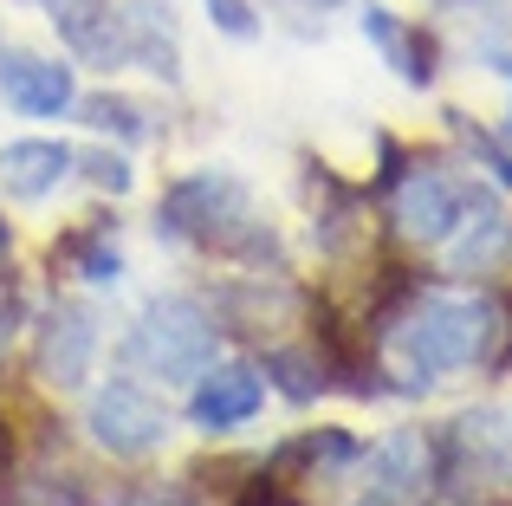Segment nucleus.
Listing matches in <instances>:
<instances>
[{
	"instance_id": "8",
	"label": "nucleus",
	"mask_w": 512,
	"mask_h": 506,
	"mask_svg": "<svg viewBox=\"0 0 512 506\" xmlns=\"http://www.w3.org/2000/svg\"><path fill=\"white\" fill-rule=\"evenodd\" d=\"M370 494L376 500H396V506H415L428 494V474H435V461H428V442L415 429H402V435H389V442H376L370 448Z\"/></svg>"
},
{
	"instance_id": "19",
	"label": "nucleus",
	"mask_w": 512,
	"mask_h": 506,
	"mask_svg": "<svg viewBox=\"0 0 512 506\" xmlns=\"http://www.w3.org/2000/svg\"><path fill=\"white\" fill-rule=\"evenodd\" d=\"M370 506H396V500H370Z\"/></svg>"
},
{
	"instance_id": "20",
	"label": "nucleus",
	"mask_w": 512,
	"mask_h": 506,
	"mask_svg": "<svg viewBox=\"0 0 512 506\" xmlns=\"http://www.w3.org/2000/svg\"><path fill=\"white\" fill-rule=\"evenodd\" d=\"M506 78H512V59H506Z\"/></svg>"
},
{
	"instance_id": "5",
	"label": "nucleus",
	"mask_w": 512,
	"mask_h": 506,
	"mask_svg": "<svg viewBox=\"0 0 512 506\" xmlns=\"http://www.w3.org/2000/svg\"><path fill=\"white\" fill-rule=\"evenodd\" d=\"M266 403V383L253 377L247 364H208L195 377V396H188V416H195V429L208 435H227L240 429V422H253Z\"/></svg>"
},
{
	"instance_id": "10",
	"label": "nucleus",
	"mask_w": 512,
	"mask_h": 506,
	"mask_svg": "<svg viewBox=\"0 0 512 506\" xmlns=\"http://www.w3.org/2000/svg\"><path fill=\"white\" fill-rule=\"evenodd\" d=\"M78 156L65 150V143H46V137H20L0 150V189L13 195V202H39V195H52L65 182V169H72Z\"/></svg>"
},
{
	"instance_id": "16",
	"label": "nucleus",
	"mask_w": 512,
	"mask_h": 506,
	"mask_svg": "<svg viewBox=\"0 0 512 506\" xmlns=\"http://www.w3.org/2000/svg\"><path fill=\"white\" fill-rule=\"evenodd\" d=\"M78 266H85V279H117L124 273V260H117V247H78Z\"/></svg>"
},
{
	"instance_id": "12",
	"label": "nucleus",
	"mask_w": 512,
	"mask_h": 506,
	"mask_svg": "<svg viewBox=\"0 0 512 506\" xmlns=\"http://www.w3.org/2000/svg\"><path fill=\"white\" fill-rule=\"evenodd\" d=\"M363 33L376 39V52H383V59L396 65L402 78H409V85H428V72H435V65H428V52H422V46H415V39H409V26H402L396 13L370 7V13H363Z\"/></svg>"
},
{
	"instance_id": "4",
	"label": "nucleus",
	"mask_w": 512,
	"mask_h": 506,
	"mask_svg": "<svg viewBox=\"0 0 512 506\" xmlns=\"http://www.w3.org/2000/svg\"><path fill=\"white\" fill-rule=\"evenodd\" d=\"M85 429L98 435V448H111V455H124V461H143L169 442V409L156 403L150 390H137V383H111V390L91 396Z\"/></svg>"
},
{
	"instance_id": "9",
	"label": "nucleus",
	"mask_w": 512,
	"mask_h": 506,
	"mask_svg": "<svg viewBox=\"0 0 512 506\" xmlns=\"http://www.w3.org/2000/svg\"><path fill=\"white\" fill-rule=\"evenodd\" d=\"M0 91H7V104L26 111V117H59V111H72V98H78L72 65L26 59V52H13V59L0 65Z\"/></svg>"
},
{
	"instance_id": "6",
	"label": "nucleus",
	"mask_w": 512,
	"mask_h": 506,
	"mask_svg": "<svg viewBox=\"0 0 512 506\" xmlns=\"http://www.w3.org/2000/svg\"><path fill=\"white\" fill-rule=\"evenodd\" d=\"M461 182H448L441 169H409L402 176V189H396V228L409 234V241H422V247H435V241H448L454 228H461Z\"/></svg>"
},
{
	"instance_id": "18",
	"label": "nucleus",
	"mask_w": 512,
	"mask_h": 506,
	"mask_svg": "<svg viewBox=\"0 0 512 506\" xmlns=\"http://www.w3.org/2000/svg\"><path fill=\"white\" fill-rule=\"evenodd\" d=\"M0 253H7V221H0Z\"/></svg>"
},
{
	"instance_id": "1",
	"label": "nucleus",
	"mask_w": 512,
	"mask_h": 506,
	"mask_svg": "<svg viewBox=\"0 0 512 506\" xmlns=\"http://www.w3.org/2000/svg\"><path fill=\"white\" fill-rule=\"evenodd\" d=\"M493 331H500V312L474 292H428V299L409 305L402 325H389V351L409 370L415 383H435L448 370H467L493 351Z\"/></svg>"
},
{
	"instance_id": "15",
	"label": "nucleus",
	"mask_w": 512,
	"mask_h": 506,
	"mask_svg": "<svg viewBox=\"0 0 512 506\" xmlns=\"http://www.w3.org/2000/svg\"><path fill=\"white\" fill-rule=\"evenodd\" d=\"M208 20L221 26L227 39H253V33H260V13H253L247 0H208Z\"/></svg>"
},
{
	"instance_id": "17",
	"label": "nucleus",
	"mask_w": 512,
	"mask_h": 506,
	"mask_svg": "<svg viewBox=\"0 0 512 506\" xmlns=\"http://www.w3.org/2000/svg\"><path fill=\"white\" fill-rule=\"evenodd\" d=\"M500 150H506V176H512V124L500 130Z\"/></svg>"
},
{
	"instance_id": "14",
	"label": "nucleus",
	"mask_w": 512,
	"mask_h": 506,
	"mask_svg": "<svg viewBox=\"0 0 512 506\" xmlns=\"http://www.w3.org/2000/svg\"><path fill=\"white\" fill-rule=\"evenodd\" d=\"M78 163H85V176L98 182V189H111V195H124V189H130V163H124L117 150H85Z\"/></svg>"
},
{
	"instance_id": "13",
	"label": "nucleus",
	"mask_w": 512,
	"mask_h": 506,
	"mask_svg": "<svg viewBox=\"0 0 512 506\" xmlns=\"http://www.w3.org/2000/svg\"><path fill=\"white\" fill-rule=\"evenodd\" d=\"M85 124L91 130H117V137H150V111L130 98H117V91H98V98H85Z\"/></svg>"
},
{
	"instance_id": "7",
	"label": "nucleus",
	"mask_w": 512,
	"mask_h": 506,
	"mask_svg": "<svg viewBox=\"0 0 512 506\" xmlns=\"http://www.w3.org/2000/svg\"><path fill=\"white\" fill-rule=\"evenodd\" d=\"M91 357H98V325H91L85 305H59L39 331V377L52 390H78L91 377Z\"/></svg>"
},
{
	"instance_id": "2",
	"label": "nucleus",
	"mask_w": 512,
	"mask_h": 506,
	"mask_svg": "<svg viewBox=\"0 0 512 506\" xmlns=\"http://www.w3.org/2000/svg\"><path fill=\"white\" fill-rule=\"evenodd\" d=\"M163 228L188 234V241H208V247H227V253H247V260L273 253L266 221H253L247 182H234L227 169H201V176L175 182L169 202H163Z\"/></svg>"
},
{
	"instance_id": "3",
	"label": "nucleus",
	"mask_w": 512,
	"mask_h": 506,
	"mask_svg": "<svg viewBox=\"0 0 512 506\" xmlns=\"http://www.w3.org/2000/svg\"><path fill=\"white\" fill-rule=\"evenodd\" d=\"M124 357L150 377H201L214 364V318L195 299H156L137 318Z\"/></svg>"
},
{
	"instance_id": "11",
	"label": "nucleus",
	"mask_w": 512,
	"mask_h": 506,
	"mask_svg": "<svg viewBox=\"0 0 512 506\" xmlns=\"http://www.w3.org/2000/svg\"><path fill=\"white\" fill-rule=\"evenodd\" d=\"M39 7L52 13V26H59L78 52H91V59H117V33H111L117 13H111V0H39Z\"/></svg>"
}]
</instances>
